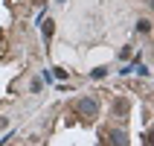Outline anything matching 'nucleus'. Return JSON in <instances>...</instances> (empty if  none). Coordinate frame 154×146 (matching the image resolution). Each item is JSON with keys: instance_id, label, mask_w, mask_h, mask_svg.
<instances>
[{"instance_id": "obj_1", "label": "nucleus", "mask_w": 154, "mask_h": 146, "mask_svg": "<svg viewBox=\"0 0 154 146\" xmlns=\"http://www.w3.org/2000/svg\"><path fill=\"white\" fill-rule=\"evenodd\" d=\"M76 111L82 114V117H96V111H99V105H96L93 96H82L76 102Z\"/></svg>"}, {"instance_id": "obj_2", "label": "nucleus", "mask_w": 154, "mask_h": 146, "mask_svg": "<svg viewBox=\"0 0 154 146\" xmlns=\"http://www.w3.org/2000/svg\"><path fill=\"white\" fill-rule=\"evenodd\" d=\"M108 140H111L108 146H128V135H125L122 129H113V131H108Z\"/></svg>"}, {"instance_id": "obj_3", "label": "nucleus", "mask_w": 154, "mask_h": 146, "mask_svg": "<svg viewBox=\"0 0 154 146\" xmlns=\"http://www.w3.org/2000/svg\"><path fill=\"white\" fill-rule=\"evenodd\" d=\"M113 111L119 114V117H125V114H128V99H116V102H113Z\"/></svg>"}, {"instance_id": "obj_4", "label": "nucleus", "mask_w": 154, "mask_h": 146, "mask_svg": "<svg viewBox=\"0 0 154 146\" xmlns=\"http://www.w3.org/2000/svg\"><path fill=\"white\" fill-rule=\"evenodd\" d=\"M108 76V67H93L90 70V79H105Z\"/></svg>"}, {"instance_id": "obj_5", "label": "nucleus", "mask_w": 154, "mask_h": 146, "mask_svg": "<svg viewBox=\"0 0 154 146\" xmlns=\"http://www.w3.org/2000/svg\"><path fill=\"white\" fill-rule=\"evenodd\" d=\"M52 32H55V26H52V21L47 18V24H44V38L50 41V38H52Z\"/></svg>"}, {"instance_id": "obj_6", "label": "nucleus", "mask_w": 154, "mask_h": 146, "mask_svg": "<svg viewBox=\"0 0 154 146\" xmlns=\"http://www.w3.org/2000/svg\"><path fill=\"white\" fill-rule=\"evenodd\" d=\"M137 29H140V32H148L151 26H148V21H140V24H137Z\"/></svg>"}, {"instance_id": "obj_7", "label": "nucleus", "mask_w": 154, "mask_h": 146, "mask_svg": "<svg viewBox=\"0 0 154 146\" xmlns=\"http://www.w3.org/2000/svg\"><path fill=\"white\" fill-rule=\"evenodd\" d=\"M55 79H67V70H61V67H55V73H52Z\"/></svg>"}]
</instances>
